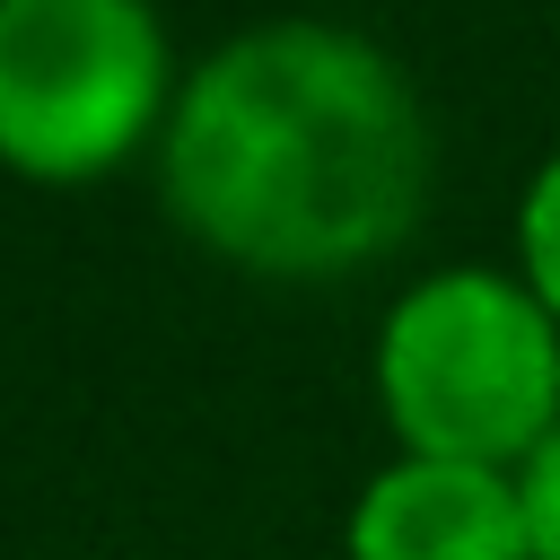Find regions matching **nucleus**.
Listing matches in <instances>:
<instances>
[{"label": "nucleus", "mask_w": 560, "mask_h": 560, "mask_svg": "<svg viewBox=\"0 0 560 560\" xmlns=\"http://www.w3.org/2000/svg\"><path fill=\"white\" fill-rule=\"evenodd\" d=\"M376 394L402 455L525 472L560 429V324L525 280L438 271L394 298L376 332Z\"/></svg>", "instance_id": "f03ea898"}, {"label": "nucleus", "mask_w": 560, "mask_h": 560, "mask_svg": "<svg viewBox=\"0 0 560 560\" xmlns=\"http://www.w3.org/2000/svg\"><path fill=\"white\" fill-rule=\"evenodd\" d=\"M516 499H525V560H560V429L516 472Z\"/></svg>", "instance_id": "423d86ee"}, {"label": "nucleus", "mask_w": 560, "mask_h": 560, "mask_svg": "<svg viewBox=\"0 0 560 560\" xmlns=\"http://www.w3.org/2000/svg\"><path fill=\"white\" fill-rule=\"evenodd\" d=\"M166 210L271 280L359 271L429 201V122L411 79L341 26H254L219 44L166 122Z\"/></svg>", "instance_id": "f257e3e1"}, {"label": "nucleus", "mask_w": 560, "mask_h": 560, "mask_svg": "<svg viewBox=\"0 0 560 560\" xmlns=\"http://www.w3.org/2000/svg\"><path fill=\"white\" fill-rule=\"evenodd\" d=\"M166 105L149 0H0V158L35 184H88Z\"/></svg>", "instance_id": "7ed1b4c3"}, {"label": "nucleus", "mask_w": 560, "mask_h": 560, "mask_svg": "<svg viewBox=\"0 0 560 560\" xmlns=\"http://www.w3.org/2000/svg\"><path fill=\"white\" fill-rule=\"evenodd\" d=\"M350 560H525L516 472L481 464H385L350 508Z\"/></svg>", "instance_id": "20e7f679"}, {"label": "nucleus", "mask_w": 560, "mask_h": 560, "mask_svg": "<svg viewBox=\"0 0 560 560\" xmlns=\"http://www.w3.org/2000/svg\"><path fill=\"white\" fill-rule=\"evenodd\" d=\"M516 254H525V289L542 298V315L560 324V158L534 166L525 210H516Z\"/></svg>", "instance_id": "39448f33"}]
</instances>
